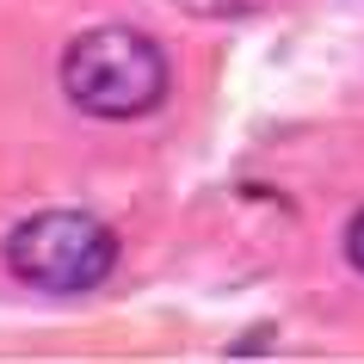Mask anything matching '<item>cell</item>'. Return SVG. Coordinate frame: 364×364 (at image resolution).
Segmentation results:
<instances>
[{
  "label": "cell",
  "instance_id": "2",
  "mask_svg": "<svg viewBox=\"0 0 364 364\" xmlns=\"http://www.w3.org/2000/svg\"><path fill=\"white\" fill-rule=\"evenodd\" d=\"M6 272L43 296H75L112 278L117 235L87 210H38L6 235Z\"/></svg>",
  "mask_w": 364,
  "mask_h": 364
},
{
  "label": "cell",
  "instance_id": "1",
  "mask_svg": "<svg viewBox=\"0 0 364 364\" xmlns=\"http://www.w3.org/2000/svg\"><path fill=\"white\" fill-rule=\"evenodd\" d=\"M62 93L87 117H142L167 99V56L149 31L130 25H93L62 50Z\"/></svg>",
  "mask_w": 364,
  "mask_h": 364
},
{
  "label": "cell",
  "instance_id": "4",
  "mask_svg": "<svg viewBox=\"0 0 364 364\" xmlns=\"http://www.w3.org/2000/svg\"><path fill=\"white\" fill-rule=\"evenodd\" d=\"M346 259H352V266L364 272V210L352 216V229H346Z\"/></svg>",
  "mask_w": 364,
  "mask_h": 364
},
{
  "label": "cell",
  "instance_id": "3",
  "mask_svg": "<svg viewBox=\"0 0 364 364\" xmlns=\"http://www.w3.org/2000/svg\"><path fill=\"white\" fill-rule=\"evenodd\" d=\"M179 6L198 19H241V13H259L266 0H179Z\"/></svg>",
  "mask_w": 364,
  "mask_h": 364
}]
</instances>
